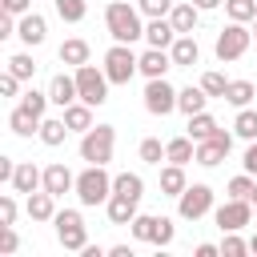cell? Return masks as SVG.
I'll return each instance as SVG.
<instances>
[{
  "mask_svg": "<svg viewBox=\"0 0 257 257\" xmlns=\"http://www.w3.org/2000/svg\"><path fill=\"white\" fill-rule=\"evenodd\" d=\"M48 100H52V104H60V108H68L72 100H80V92H76V76L56 72V76L48 80Z\"/></svg>",
  "mask_w": 257,
  "mask_h": 257,
  "instance_id": "ac0fdd59",
  "label": "cell"
},
{
  "mask_svg": "<svg viewBox=\"0 0 257 257\" xmlns=\"http://www.w3.org/2000/svg\"><path fill=\"white\" fill-rule=\"evenodd\" d=\"M137 8H141V16H169L173 12V0H137Z\"/></svg>",
  "mask_w": 257,
  "mask_h": 257,
  "instance_id": "b9f144b4",
  "label": "cell"
},
{
  "mask_svg": "<svg viewBox=\"0 0 257 257\" xmlns=\"http://www.w3.org/2000/svg\"><path fill=\"white\" fill-rule=\"evenodd\" d=\"M16 92H20V76L4 72V76H0V96H16Z\"/></svg>",
  "mask_w": 257,
  "mask_h": 257,
  "instance_id": "bcb514c9",
  "label": "cell"
},
{
  "mask_svg": "<svg viewBox=\"0 0 257 257\" xmlns=\"http://www.w3.org/2000/svg\"><path fill=\"white\" fill-rule=\"evenodd\" d=\"M253 189H257L253 173H237V177L225 185V193H229V197H241V201H253Z\"/></svg>",
  "mask_w": 257,
  "mask_h": 257,
  "instance_id": "e575fe53",
  "label": "cell"
},
{
  "mask_svg": "<svg viewBox=\"0 0 257 257\" xmlns=\"http://www.w3.org/2000/svg\"><path fill=\"white\" fill-rule=\"evenodd\" d=\"M169 20H173L177 36H185V32H193V28H197V20H201V8H197L193 0H185V4H173Z\"/></svg>",
  "mask_w": 257,
  "mask_h": 257,
  "instance_id": "7402d4cb",
  "label": "cell"
},
{
  "mask_svg": "<svg viewBox=\"0 0 257 257\" xmlns=\"http://www.w3.org/2000/svg\"><path fill=\"white\" fill-rule=\"evenodd\" d=\"M68 133H72V128L64 124V116H44V120H40V133H36V137H40V141H44L48 149H56V145H64V137H68Z\"/></svg>",
  "mask_w": 257,
  "mask_h": 257,
  "instance_id": "83f0119b",
  "label": "cell"
},
{
  "mask_svg": "<svg viewBox=\"0 0 257 257\" xmlns=\"http://www.w3.org/2000/svg\"><path fill=\"white\" fill-rule=\"evenodd\" d=\"M165 161H173V165L197 161V141H193V137H173V141H165Z\"/></svg>",
  "mask_w": 257,
  "mask_h": 257,
  "instance_id": "603a6c76",
  "label": "cell"
},
{
  "mask_svg": "<svg viewBox=\"0 0 257 257\" xmlns=\"http://www.w3.org/2000/svg\"><path fill=\"white\" fill-rule=\"evenodd\" d=\"M193 4H197V8H201V12H213V8H221V4H225V0H193Z\"/></svg>",
  "mask_w": 257,
  "mask_h": 257,
  "instance_id": "f5cc1de1",
  "label": "cell"
},
{
  "mask_svg": "<svg viewBox=\"0 0 257 257\" xmlns=\"http://www.w3.org/2000/svg\"><path fill=\"white\" fill-rule=\"evenodd\" d=\"M137 64H141V56L133 52V44H116V40H112V48L104 52V76H108L112 84H128V80L141 72Z\"/></svg>",
  "mask_w": 257,
  "mask_h": 257,
  "instance_id": "5b68a950",
  "label": "cell"
},
{
  "mask_svg": "<svg viewBox=\"0 0 257 257\" xmlns=\"http://www.w3.org/2000/svg\"><path fill=\"white\" fill-rule=\"evenodd\" d=\"M52 4H56V16H60L64 24H80V20H84V12H88V8H84V0H52Z\"/></svg>",
  "mask_w": 257,
  "mask_h": 257,
  "instance_id": "d590c367",
  "label": "cell"
},
{
  "mask_svg": "<svg viewBox=\"0 0 257 257\" xmlns=\"http://www.w3.org/2000/svg\"><path fill=\"white\" fill-rule=\"evenodd\" d=\"M36 189H44V169H36L32 161H20L16 165V173H12V193H36Z\"/></svg>",
  "mask_w": 257,
  "mask_h": 257,
  "instance_id": "5bb4252c",
  "label": "cell"
},
{
  "mask_svg": "<svg viewBox=\"0 0 257 257\" xmlns=\"http://www.w3.org/2000/svg\"><path fill=\"white\" fill-rule=\"evenodd\" d=\"M40 120H44V116H36V112L24 108V104H16V108L8 112V128H12L16 137H32V133H40Z\"/></svg>",
  "mask_w": 257,
  "mask_h": 257,
  "instance_id": "ffe728a7",
  "label": "cell"
},
{
  "mask_svg": "<svg viewBox=\"0 0 257 257\" xmlns=\"http://www.w3.org/2000/svg\"><path fill=\"white\" fill-rule=\"evenodd\" d=\"M209 209H213V189L201 185V181L189 185V189L177 197V217H181V221H201Z\"/></svg>",
  "mask_w": 257,
  "mask_h": 257,
  "instance_id": "ba28073f",
  "label": "cell"
},
{
  "mask_svg": "<svg viewBox=\"0 0 257 257\" xmlns=\"http://www.w3.org/2000/svg\"><path fill=\"white\" fill-rule=\"evenodd\" d=\"M249 253H257V233H253V237H249Z\"/></svg>",
  "mask_w": 257,
  "mask_h": 257,
  "instance_id": "11a10c76",
  "label": "cell"
},
{
  "mask_svg": "<svg viewBox=\"0 0 257 257\" xmlns=\"http://www.w3.org/2000/svg\"><path fill=\"white\" fill-rule=\"evenodd\" d=\"M8 36H16V16H12V12L0 16V40H8Z\"/></svg>",
  "mask_w": 257,
  "mask_h": 257,
  "instance_id": "681fc988",
  "label": "cell"
},
{
  "mask_svg": "<svg viewBox=\"0 0 257 257\" xmlns=\"http://www.w3.org/2000/svg\"><path fill=\"white\" fill-rule=\"evenodd\" d=\"M249 44H253V32H249L245 24H237V20H229V24L217 32L213 52H217V60H221V64H229V60H241V56L249 52Z\"/></svg>",
  "mask_w": 257,
  "mask_h": 257,
  "instance_id": "277c9868",
  "label": "cell"
},
{
  "mask_svg": "<svg viewBox=\"0 0 257 257\" xmlns=\"http://www.w3.org/2000/svg\"><path fill=\"white\" fill-rule=\"evenodd\" d=\"M201 88H205L209 96H221V100H225V88H229V76H225V72H217V68H209V72L201 76Z\"/></svg>",
  "mask_w": 257,
  "mask_h": 257,
  "instance_id": "74e56055",
  "label": "cell"
},
{
  "mask_svg": "<svg viewBox=\"0 0 257 257\" xmlns=\"http://www.w3.org/2000/svg\"><path fill=\"white\" fill-rule=\"evenodd\" d=\"M153 245H157V249L173 245V221H169V217H157V233H153Z\"/></svg>",
  "mask_w": 257,
  "mask_h": 257,
  "instance_id": "7bdbcfd3",
  "label": "cell"
},
{
  "mask_svg": "<svg viewBox=\"0 0 257 257\" xmlns=\"http://www.w3.org/2000/svg\"><path fill=\"white\" fill-rule=\"evenodd\" d=\"M16 36H20L28 48H36V44H44V36H48V20H44L40 12H24V16L16 20Z\"/></svg>",
  "mask_w": 257,
  "mask_h": 257,
  "instance_id": "7c38bea8",
  "label": "cell"
},
{
  "mask_svg": "<svg viewBox=\"0 0 257 257\" xmlns=\"http://www.w3.org/2000/svg\"><path fill=\"white\" fill-rule=\"evenodd\" d=\"M0 8L12 16H24V12H32V0H0Z\"/></svg>",
  "mask_w": 257,
  "mask_h": 257,
  "instance_id": "7dc6e473",
  "label": "cell"
},
{
  "mask_svg": "<svg viewBox=\"0 0 257 257\" xmlns=\"http://www.w3.org/2000/svg\"><path fill=\"white\" fill-rule=\"evenodd\" d=\"M112 193H124V197L141 201V197H145V181H141V173H116V177H112Z\"/></svg>",
  "mask_w": 257,
  "mask_h": 257,
  "instance_id": "f546056e",
  "label": "cell"
},
{
  "mask_svg": "<svg viewBox=\"0 0 257 257\" xmlns=\"http://www.w3.org/2000/svg\"><path fill=\"white\" fill-rule=\"evenodd\" d=\"M20 104H24V108H32L36 116H44V108H48L52 100H48V92H36V88H28V92L20 96Z\"/></svg>",
  "mask_w": 257,
  "mask_h": 257,
  "instance_id": "60d3db41",
  "label": "cell"
},
{
  "mask_svg": "<svg viewBox=\"0 0 257 257\" xmlns=\"http://www.w3.org/2000/svg\"><path fill=\"white\" fill-rule=\"evenodd\" d=\"M16 213H20V209H16V197L4 193V197H0V225H16Z\"/></svg>",
  "mask_w": 257,
  "mask_h": 257,
  "instance_id": "f6af8a7d",
  "label": "cell"
},
{
  "mask_svg": "<svg viewBox=\"0 0 257 257\" xmlns=\"http://www.w3.org/2000/svg\"><path fill=\"white\" fill-rule=\"evenodd\" d=\"M177 92H181V88H173L165 76H157V80L145 84V108H149L153 116H169V112L177 108Z\"/></svg>",
  "mask_w": 257,
  "mask_h": 257,
  "instance_id": "30bf717a",
  "label": "cell"
},
{
  "mask_svg": "<svg viewBox=\"0 0 257 257\" xmlns=\"http://www.w3.org/2000/svg\"><path fill=\"white\" fill-rule=\"evenodd\" d=\"M229 149H233V133H225V128H217L213 137H205V141H197V165H205V169H213V165H221V161L229 157Z\"/></svg>",
  "mask_w": 257,
  "mask_h": 257,
  "instance_id": "8fae6325",
  "label": "cell"
},
{
  "mask_svg": "<svg viewBox=\"0 0 257 257\" xmlns=\"http://www.w3.org/2000/svg\"><path fill=\"white\" fill-rule=\"evenodd\" d=\"M116 149V128L112 124H92L88 133H80V161L84 165H108Z\"/></svg>",
  "mask_w": 257,
  "mask_h": 257,
  "instance_id": "3957f363",
  "label": "cell"
},
{
  "mask_svg": "<svg viewBox=\"0 0 257 257\" xmlns=\"http://www.w3.org/2000/svg\"><path fill=\"white\" fill-rule=\"evenodd\" d=\"M56 56H60V64H72V68H80V64H88V40L72 36V40H64V44L56 48Z\"/></svg>",
  "mask_w": 257,
  "mask_h": 257,
  "instance_id": "d4e9b609",
  "label": "cell"
},
{
  "mask_svg": "<svg viewBox=\"0 0 257 257\" xmlns=\"http://www.w3.org/2000/svg\"><path fill=\"white\" fill-rule=\"evenodd\" d=\"M145 40H149V48H173V40H177L173 20H169V16H153V20L145 24Z\"/></svg>",
  "mask_w": 257,
  "mask_h": 257,
  "instance_id": "9a60e30c",
  "label": "cell"
},
{
  "mask_svg": "<svg viewBox=\"0 0 257 257\" xmlns=\"http://www.w3.org/2000/svg\"><path fill=\"white\" fill-rule=\"evenodd\" d=\"M8 72H12V76H20V80H32L36 60H32L28 52H16V56H8Z\"/></svg>",
  "mask_w": 257,
  "mask_h": 257,
  "instance_id": "8d00e7d4",
  "label": "cell"
},
{
  "mask_svg": "<svg viewBox=\"0 0 257 257\" xmlns=\"http://www.w3.org/2000/svg\"><path fill=\"white\" fill-rule=\"evenodd\" d=\"M44 189H48L52 197H64V193L76 189V173L64 169V165H48V169H44Z\"/></svg>",
  "mask_w": 257,
  "mask_h": 257,
  "instance_id": "d6986e66",
  "label": "cell"
},
{
  "mask_svg": "<svg viewBox=\"0 0 257 257\" xmlns=\"http://www.w3.org/2000/svg\"><path fill=\"white\" fill-rule=\"evenodd\" d=\"M253 96H257V84H253V80H229V88H225V100H229L233 108L253 104Z\"/></svg>",
  "mask_w": 257,
  "mask_h": 257,
  "instance_id": "f1b7e54d",
  "label": "cell"
},
{
  "mask_svg": "<svg viewBox=\"0 0 257 257\" xmlns=\"http://www.w3.org/2000/svg\"><path fill=\"white\" fill-rule=\"evenodd\" d=\"M205 104H209V92H205L201 84H197V88L189 84V88H181V92H177V108H181L185 116H193V112H205Z\"/></svg>",
  "mask_w": 257,
  "mask_h": 257,
  "instance_id": "484cf974",
  "label": "cell"
},
{
  "mask_svg": "<svg viewBox=\"0 0 257 257\" xmlns=\"http://www.w3.org/2000/svg\"><path fill=\"white\" fill-rule=\"evenodd\" d=\"M221 253H225V257H245V253H249V241L241 237V229H237V233H225Z\"/></svg>",
  "mask_w": 257,
  "mask_h": 257,
  "instance_id": "ab89813d",
  "label": "cell"
},
{
  "mask_svg": "<svg viewBox=\"0 0 257 257\" xmlns=\"http://www.w3.org/2000/svg\"><path fill=\"white\" fill-rule=\"evenodd\" d=\"M253 40H257V28H253Z\"/></svg>",
  "mask_w": 257,
  "mask_h": 257,
  "instance_id": "6f0895ef",
  "label": "cell"
},
{
  "mask_svg": "<svg viewBox=\"0 0 257 257\" xmlns=\"http://www.w3.org/2000/svg\"><path fill=\"white\" fill-rule=\"evenodd\" d=\"M76 92H80V100L84 104H92V108H100L104 100H108V76H104V68H96V64H80L76 72Z\"/></svg>",
  "mask_w": 257,
  "mask_h": 257,
  "instance_id": "8992f818",
  "label": "cell"
},
{
  "mask_svg": "<svg viewBox=\"0 0 257 257\" xmlns=\"http://www.w3.org/2000/svg\"><path fill=\"white\" fill-rule=\"evenodd\" d=\"M169 56H173V68H193V64L201 60V44H197V36H193V32L177 36L173 48H169Z\"/></svg>",
  "mask_w": 257,
  "mask_h": 257,
  "instance_id": "4fadbf2b",
  "label": "cell"
},
{
  "mask_svg": "<svg viewBox=\"0 0 257 257\" xmlns=\"http://www.w3.org/2000/svg\"><path fill=\"white\" fill-rule=\"evenodd\" d=\"M104 213H108V221H112V225H128V221L137 217V201H133V197H124V193H112V197L104 201Z\"/></svg>",
  "mask_w": 257,
  "mask_h": 257,
  "instance_id": "44dd1931",
  "label": "cell"
},
{
  "mask_svg": "<svg viewBox=\"0 0 257 257\" xmlns=\"http://www.w3.org/2000/svg\"><path fill=\"white\" fill-rule=\"evenodd\" d=\"M52 225H56V241H60L64 249L80 253V249L88 245V229H84V217H80V209H56Z\"/></svg>",
  "mask_w": 257,
  "mask_h": 257,
  "instance_id": "52a82bcc",
  "label": "cell"
},
{
  "mask_svg": "<svg viewBox=\"0 0 257 257\" xmlns=\"http://www.w3.org/2000/svg\"><path fill=\"white\" fill-rule=\"evenodd\" d=\"M128 233H133L137 241H149V245H153V233H157V217H153V213H137V217L128 221Z\"/></svg>",
  "mask_w": 257,
  "mask_h": 257,
  "instance_id": "d6a6232c",
  "label": "cell"
},
{
  "mask_svg": "<svg viewBox=\"0 0 257 257\" xmlns=\"http://www.w3.org/2000/svg\"><path fill=\"white\" fill-rule=\"evenodd\" d=\"M64 124H68L72 133H88V128H92V104L72 100V104L64 108Z\"/></svg>",
  "mask_w": 257,
  "mask_h": 257,
  "instance_id": "4316f807",
  "label": "cell"
},
{
  "mask_svg": "<svg viewBox=\"0 0 257 257\" xmlns=\"http://www.w3.org/2000/svg\"><path fill=\"white\" fill-rule=\"evenodd\" d=\"M185 189H189L185 165H173V161H169V165L161 169V193H165V197H181Z\"/></svg>",
  "mask_w": 257,
  "mask_h": 257,
  "instance_id": "cb8c5ba5",
  "label": "cell"
},
{
  "mask_svg": "<svg viewBox=\"0 0 257 257\" xmlns=\"http://www.w3.org/2000/svg\"><path fill=\"white\" fill-rule=\"evenodd\" d=\"M104 28L116 44H133L145 36V24H141V8L137 4H124V0H112L104 8Z\"/></svg>",
  "mask_w": 257,
  "mask_h": 257,
  "instance_id": "6da1fadb",
  "label": "cell"
},
{
  "mask_svg": "<svg viewBox=\"0 0 257 257\" xmlns=\"http://www.w3.org/2000/svg\"><path fill=\"white\" fill-rule=\"evenodd\" d=\"M72 193H76V201L88 205V209H92V205H104V201L112 197V177L104 173V165H88V169L76 173V189H72Z\"/></svg>",
  "mask_w": 257,
  "mask_h": 257,
  "instance_id": "7a4b0ae2",
  "label": "cell"
},
{
  "mask_svg": "<svg viewBox=\"0 0 257 257\" xmlns=\"http://www.w3.org/2000/svg\"><path fill=\"white\" fill-rule=\"evenodd\" d=\"M137 153H141V161H145V165H161V161H165V145H161L157 137H145Z\"/></svg>",
  "mask_w": 257,
  "mask_h": 257,
  "instance_id": "f35d334b",
  "label": "cell"
},
{
  "mask_svg": "<svg viewBox=\"0 0 257 257\" xmlns=\"http://www.w3.org/2000/svg\"><path fill=\"white\" fill-rule=\"evenodd\" d=\"M12 173H16V161H12V157H0V181L12 185Z\"/></svg>",
  "mask_w": 257,
  "mask_h": 257,
  "instance_id": "f907efd6",
  "label": "cell"
},
{
  "mask_svg": "<svg viewBox=\"0 0 257 257\" xmlns=\"http://www.w3.org/2000/svg\"><path fill=\"white\" fill-rule=\"evenodd\" d=\"M221 253V245H213V241H201L197 245V257H217Z\"/></svg>",
  "mask_w": 257,
  "mask_h": 257,
  "instance_id": "816d5d0a",
  "label": "cell"
},
{
  "mask_svg": "<svg viewBox=\"0 0 257 257\" xmlns=\"http://www.w3.org/2000/svg\"><path fill=\"white\" fill-rule=\"evenodd\" d=\"M108 253H112V257H133V249H128V245H112Z\"/></svg>",
  "mask_w": 257,
  "mask_h": 257,
  "instance_id": "db71d44e",
  "label": "cell"
},
{
  "mask_svg": "<svg viewBox=\"0 0 257 257\" xmlns=\"http://www.w3.org/2000/svg\"><path fill=\"white\" fill-rule=\"evenodd\" d=\"M253 217H257V201H253Z\"/></svg>",
  "mask_w": 257,
  "mask_h": 257,
  "instance_id": "9f6ffc18",
  "label": "cell"
},
{
  "mask_svg": "<svg viewBox=\"0 0 257 257\" xmlns=\"http://www.w3.org/2000/svg\"><path fill=\"white\" fill-rule=\"evenodd\" d=\"M141 76L145 80H157V76H165L169 68H173V56H169V48H149V52H141Z\"/></svg>",
  "mask_w": 257,
  "mask_h": 257,
  "instance_id": "2e32d148",
  "label": "cell"
},
{
  "mask_svg": "<svg viewBox=\"0 0 257 257\" xmlns=\"http://www.w3.org/2000/svg\"><path fill=\"white\" fill-rule=\"evenodd\" d=\"M213 221H217V229H221V233H237V229H245V225L253 221V201L229 197L225 205H217V209H213Z\"/></svg>",
  "mask_w": 257,
  "mask_h": 257,
  "instance_id": "9c48e42d",
  "label": "cell"
},
{
  "mask_svg": "<svg viewBox=\"0 0 257 257\" xmlns=\"http://www.w3.org/2000/svg\"><path fill=\"white\" fill-rule=\"evenodd\" d=\"M24 213H28L32 221H52V217H56V197H52L48 189H36V193L24 197Z\"/></svg>",
  "mask_w": 257,
  "mask_h": 257,
  "instance_id": "e0dca14e",
  "label": "cell"
},
{
  "mask_svg": "<svg viewBox=\"0 0 257 257\" xmlns=\"http://www.w3.org/2000/svg\"><path fill=\"white\" fill-rule=\"evenodd\" d=\"M225 12H229V20L249 24V20H257V0H225Z\"/></svg>",
  "mask_w": 257,
  "mask_h": 257,
  "instance_id": "836d02e7",
  "label": "cell"
},
{
  "mask_svg": "<svg viewBox=\"0 0 257 257\" xmlns=\"http://www.w3.org/2000/svg\"><path fill=\"white\" fill-rule=\"evenodd\" d=\"M233 137L241 141H257V108H237V120H233Z\"/></svg>",
  "mask_w": 257,
  "mask_h": 257,
  "instance_id": "4dcf8cb0",
  "label": "cell"
},
{
  "mask_svg": "<svg viewBox=\"0 0 257 257\" xmlns=\"http://www.w3.org/2000/svg\"><path fill=\"white\" fill-rule=\"evenodd\" d=\"M241 165H245V173H253V177H257V141H249V149H245Z\"/></svg>",
  "mask_w": 257,
  "mask_h": 257,
  "instance_id": "c3c4849f",
  "label": "cell"
},
{
  "mask_svg": "<svg viewBox=\"0 0 257 257\" xmlns=\"http://www.w3.org/2000/svg\"><path fill=\"white\" fill-rule=\"evenodd\" d=\"M217 128H221V124H217L209 112H193V116H189V137H193V141H205V137H213Z\"/></svg>",
  "mask_w": 257,
  "mask_h": 257,
  "instance_id": "1f68e13d",
  "label": "cell"
},
{
  "mask_svg": "<svg viewBox=\"0 0 257 257\" xmlns=\"http://www.w3.org/2000/svg\"><path fill=\"white\" fill-rule=\"evenodd\" d=\"M20 249V237H16V229L12 225H0V253L8 257V253H16Z\"/></svg>",
  "mask_w": 257,
  "mask_h": 257,
  "instance_id": "ee69618b",
  "label": "cell"
}]
</instances>
